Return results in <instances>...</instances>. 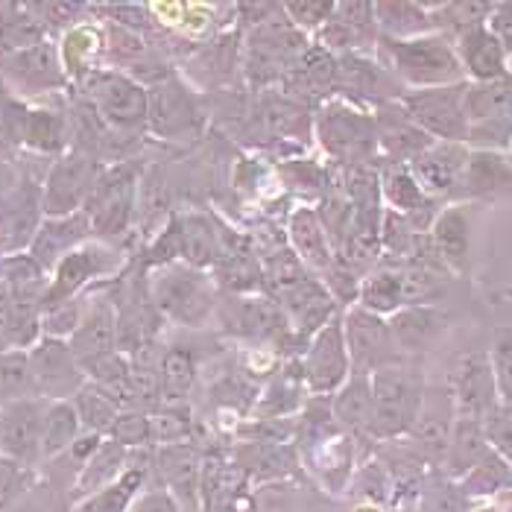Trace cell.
<instances>
[{
    "mask_svg": "<svg viewBox=\"0 0 512 512\" xmlns=\"http://www.w3.org/2000/svg\"><path fill=\"white\" fill-rule=\"evenodd\" d=\"M270 281L278 290L284 314L293 319L296 328L316 334L322 325L331 322L334 316L331 293L316 278L308 276V267L299 261L296 252L281 249L270 258Z\"/></svg>",
    "mask_w": 512,
    "mask_h": 512,
    "instance_id": "1",
    "label": "cell"
},
{
    "mask_svg": "<svg viewBox=\"0 0 512 512\" xmlns=\"http://www.w3.org/2000/svg\"><path fill=\"white\" fill-rule=\"evenodd\" d=\"M422 401H425V387L413 369L384 366V369L372 372L369 431L378 436H395L410 431L419 419Z\"/></svg>",
    "mask_w": 512,
    "mask_h": 512,
    "instance_id": "2",
    "label": "cell"
},
{
    "mask_svg": "<svg viewBox=\"0 0 512 512\" xmlns=\"http://www.w3.org/2000/svg\"><path fill=\"white\" fill-rule=\"evenodd\" d=\"M150 293H153V305L158 308V314L188 328L205 325L214 314V290L208 278L188 264L161 267L150 284Z\"/></svg>",
    "mask_w": 512,
    "mask_h": 512,
    "instance_id": "3",
    "label": "cell"
},
{
    "mask_svg": "<svg viewBox=\"0 0 512 512\" xmlns=\"http://www.w3.org/2000/svg\"><path fill=\"white\" fill-rule=\"evenodd\" d=\"M85 97L112 129H138L150 118V94L141 82L115 71L85 74Z\"/></svg>",
    "mask_w": 512,
    "mask_h": 512,
    "instance_id": "4",
    "label": "cell"
},
{
    "mask_svg": "<svg viewBox=\"0 0 512 512\" xmlns=\"http://www.w3.org/2000/svg\"><path fill=\"white\" fill-rule=\"evenodd\" d=\"M100 164L97 158L88 153L71 150L68 156H62L41 191V208L47 217H71L79 214V208H85V202L91 197L97 179H100Z\"/></svg>",
    "mask_w": 512,
    "mask_h": 512,
    "instance_id": "5",
    "label": "cell"
},
{
    "mask_svg": "<svg viewBox=\"0 0 512 512\" xmlns=\"http://www.w3.org/2000/svg\"><path fill=\"white\" fill-rule=\"evenodd\" d=\"M82 211L88 214L91 232L103 237L123 235L135 211V167L120 164L115 170L100 173Z\"/></svg>",
    "mask_w": 512,
    "mask_h": 512,
    "instance_id": "6",
    "label": "cell"
},
{
    "mask_svg": "<svg viewBox=\"0 0 512 512\" xmlns=\"http://www.w3.org/2000/svg\"><path fill=\"white\" fill-rule=\"evenodd\" d=\"M395 71L413 85H445L460 77V59L442 39H390Z\"/></svg>",
    "mask_w": 512,
    "mask_h": 512,
    "instance_id": "7",
    "label": "cell"
},
{
    "mask_svg": "<svg viewBox=\"0 0 512 512\" xmlns=\"http://www.w3.org/2000/svg\"><path fill=\"white\" fill-rule=\"evenodd\" d=\"M349 369H352V357L346 346V331H343V322L334 316L311 340V349L302 363L305 384L314 393H337L349 381Z\"/></svg>",
    "mask_w": 512,
    "mask_h": 512,
    "instance_id": "8",
    "label": "cell"
},
{
    "mask_svg": "<svg viewBox=\"0 0 512 512\" xmlns=\"http://www.w3.org/2000/svg\"><path fill=\"white\" fill-rule=\"evenodd\" d=\"M346 346L355 366V375H372L384 366H393L395 340L390 325L366 308H352L343 322Z\"/></svg>",
    "mask_w": 512,
    "mask_h": 512,
    "instance_id": "9",
    "label": "cell"
},
{
    "mask_svg": "<svg viewBox=\"0 0 512 512\" xmlns=\"http://www.w3.org/2000/svg\"><path fill=\"white\" fill-rule=\"evenodd\" d=\"M30 369L36 381V393L65 401L68 395H77L85 387V372L71 352V343L44 337L30 352Z\"/></svg>",
    "mask_w": 512,
    "mask_h": 512,
    "instance_id": "10",
    "label": "cell"
},
{
    "mask_svg": "<svg viewBox=\"0 0 512 512\" xmlns=\"http://www.w3.org/2000/svg\"><path fill=\"white\" fill-rule=\"evenodd\" d=\"M44 413L39 398H18L0 407V451L12 463H30L41 454Z\"/></svg>",
    "mask_w": 512,
    "mask_h": 512,
    "instance_id": "11",
    "label": "cell"
},
{
    "mask_svg": "<svg viewBox=\"0 0 512 512\" xmlns=\"http://www.w3.org/2000/svg\"><path fill=\"white\" fill-rule=\"evenodd\" d=\"M0 74L9 79L18 91H24V94H41V91L65 85L59 53L47 41L21 47L15 53H3Z\"/></svg>",
    "mask_w": 512,
    "mask_h": 512,
    "instance_id": "12",
    "label": "cell"
},
{
    "mask_svg": "<svg viewBox=\"0 0 512 512\" xmlns=\"http://www.w3.org/2000/svg\"><path fill=\"white\" fill-rule=\"evenodd\" d=\"M451 393L460 419L480 422L495 410V372H492V360L486 355H463L454 366V378H451Z\"/></svg>",
    "mask_w": 512,
    "mask_h": 512,
    "instance_id": "13",
    "label": "cell"
},
{
    "mask_svg": "<svg viewBox=\"0 0 512 512\" xmlns=\"http://www.w3.org/2000/svg\"><path fill=\"white\" fill-rule=\"evenodd\" d=\"M404 106H407V118L419 123L425 132H434L448 141H460L469 135L463 97L457 94V88H431L413 94L404 100Z\"/></svg>",
    "mask_w": 512,
    "mask_h": 512,
    "instance_id": "14",
    "label": "cell"
},
{
    "mask_svg": "<svg viewBox=\"0 0 512 512\" xmlns=\"http://www.w3.org/2000/svg\"><path fill=\"white\" fill-rule=\"evenodd\" d=\"M118 264L112 249L103 246H82L68 252L59 264H56V278L53 284L44 290V308H56L62 302H71V296L77 293L82 284H88L94 276L112 273Z\"/></svg>",
    "mask_w": 512,
    "mask_h": 512,
    "instance_id": "15",
    "label": "cell"
},
{
    "mask_svg": "<svg viewBox=\"0 0 512 512\" xmlns=\"http://www.w3.org/2000/svg\"><path fill=\"white\" fill-rule=\"evenodd\" d=\"M150 94V129L161 135V138H176V135H185L191 129H197V103L191 97V91L176 82V79H164L158 82Z\"/></svg>",
    "mask_w": 512,
    "mask_h": 512,
    "instance_id": "16",
    "label": "cell"
},
{
    "mask_svg": "<svg viewBox=\"0 0 512 512\" xmlns=\"http://www.w3.org/2000/svg\"><path fill=\"white\" fill-rule=\"evenodd\" d=\"M220 319L232 334L249 340H270L284 328L281 308L261 296H232L220 308Z\"/></svg>",
    "mask_w": 512,
    "mask_h": 512,
    "instance_id": "17",
    "label": "cell"
},
{
    "mask_svg": "<svg viewBox=\"0 0 512 512\" xmlns=\"http://www.w3.org/2000/svg\"><path fill=\"white\" fill-rule=\"evenodd\" d=\"M41 194L36 185L24 182L9 197L0 202V246L3 249H21L39 235Z\"/></svg>",
    "mask_w": 512,
    "mask_h": 512,
    "instance_id": "18",
    "label": "cell"
},
{
    "mask_svg": "<svg viewBox=\"0 0 512 512\" xmlns=\"http://www.w3.org/2000/svg\"><path fill=\"white\" fill-rule=\"evenodd\" d=\"M71 352L82 363L94 357L118 352V308L109 299H100L91 305V311L82 316L79 328L71 337Z\"/></svg>",
    "mask_w": 512,
    "mask_h": 512,
    "instance_id": "19",
    "label": "cell"
},
{
    "mask_svg": "<svg viewBox=\"0 0 512 512\" xmlns=\"http://www.w3.org/2000/svg\"><path fill=\"white\" fill-rule=\"evenodd\" d=\"M319 132L334 156L352 158V164H360V158L372 147V123L349 109H328L322 115Z\"/></svg>",
    "mask_w": 512,
    "mask_h": 512,
    "instance_id": "20",
    "label": "cell"
},
{
    "mask_svg": "<svg viewBox=\"0 0 512 512\" xmlns=\"http://www.w3.org/2000/svg\"><path fill=\"white\" fill-rule=\"evenodd\" d=\"M290 240L305 267H314L319 273H334V255H331V237L322 226V217L311 208H299L290 217Z\"/></svg>",
    "mask_w": 512,
    "mask_h": 512,
    "instance_id": "21",
    "label": "cell"
},
{
    "mask_svg": "<svg viewBox=\"0 0 512 512\" xmlns=\"http://www.w3.org/2000/svg\"><path fill=\"white\" fill-rule=\"evenodd\" d=\"M88 232H91V223L85 211L71 214V217H50L39 229V235L33 237V258L47 270L59 264L68 252H74V246Z\"/></svg>",
    "mask_w": 512,
    "mask_h": 512,
    "instance_id": "22",
    "label": "cell"
},
{
    "mask_svg": "<svg viewBox=\"0 0 512 512\" xmlns=\"http://www.w3.org/2000/svg\"><path fill=\"white\" fill-rule=\"evenodd\" d=\"M44 267L33 255H9L0 261V302L36 305L44 302Z\"/></svg>",
    "mask_w": 512,
    "mask_h": 512,
    "instance_id": "23",
    "label": "cell"
},
{
    "mask_svg": "<svg viewBox=\"0 0 512 512\" xmlns=\"http://www.w3.org/2000/svg\"><path fill=\"white\" fill-rule=\"evenodd\" d=\"M466 167V153L457 144H442V147H428L422 153H416L413 161V179L419 182V188L425 191H448L457 185L460 173Z\"/></svg>",
    "mask_w": 512,
    "mask_h": 512,
    "instance_id": "24",
    "label": "cell"
},
{
    "mask_svg": "<svg viewBox=\"0 0 512 512\" xmlns=\"http://www.w3.org/2000/svg\"><path fill=\"white\" fill-rule=\"evenodd\" d=\"M302 47V36L287 24V21H267L255 36H252V68L278 71L293 62V56Z\"/></svg>",
    "mask_w": 512,
    "mask_h": 512,
    "instance_id": "25",
    "label": "cell"
},
{
    "mask_svg": "<svg viewBox=\"0 0 512 512\" xmlns=\"http://www.w3.org/2000/svg\"><path fill=\"white\" fill-rule=\"evenodd\" d=\"M393 331L395 349L404 352H425L442 331V316L428 305H416V308H404L393 316L390 322Z\"/></svg>",
    "mask_w": 512,
    "mask_h": 512,
    "instance_id": "26",
    "label": "cell"
},
{
    "mask_svg": "<svg viewBox=\"0 0 512 512\" xmlns=\"http://www.w3.org/2000/svg\"><path fill=\"white\" fill-rule=\"evenodd\" d=\"M460 56L466 68L483 82H495L504 77V47L486 27H469L460 39Z\"/></svg>",
    "mask_w": 512,
    "mask_h": 512,
    "instance_id": "27",
    "label": "cell"
},
{
    "mask_svg": "<svg viewBox=\"0 0 512 512\" xmlns=\"http://www.w3.org/2000/svg\"><path fill=\"white\" fill-rule=\"evenodd\" d=\"M158 393L170 401H179L191 393L194 381H197L199 360L194 349L188 346H170L161 360H158Z\"/></svg>",
    "mask_w": 512,
    "mask_h": 512,
    "instance_id": "28",
    "label": "cell"
},
{
    "mask_svg": "<svg viewBox=\"0 0 512 512\" xmlns=\"http://www.w3.org/2000/svg\"><path fill=\"white\" fill-rule=\"evenodd\" d=\"M436 252L442 255V261L454 270H466L469 261V220L463 211L451 208L445 211L434 226Z\"/></svg>",
    "mask_w": 512,
    "mask_h": 512,
    "instance_id": "29",
    "label": "cell"
},
{
    "mask_svg": "<svg viewBox=\"0 0 512 512\" xmlns=\"http://www.w3.org/2000/svg\"><path fill=\"white\" fill-rule=\"evenodd\" d=\"M463 109L466 118L474 120H504L512 115V82L510 79H495L483 82L472 91L463 94Z\"/></svg>",
    "mask_w": 512,
    "mask_h": 512,
    "instance_id": "30",
    "label": "cell"
},
{
    "mask_svg": "<svg viewBox=\"0 0 512 512\" xmlns=\"http://www.w3.org/2000/svg\"><path fill=\"white\" fill-rule=\"evenodd\" d=\"M79 416L77 407L68 401H53L44 413V431H41V454L53 457L77 442Z\"/></svg>",
    "mask_w": 512,
    "mask_h": 512,
    "instance_id": "31",
    "label": "cell"
},
{
    "mask_svg": "<svg viewBox=\"0 0 512 512\" xmlns=\"http://www.w3.org/2000/svg\"><path fill=\"white\" fill-rule=\"evenodd\" d=\"M74 407H77L79 422L94 436H100L103 431H112L120 416L118 401L106 393V390H100L97 384H85L77 393Z\"/></svg>",
    "mask_w": 512,
    "mask_h": 512,
    "instance_id": "32",
    "label": "cell"
},
{
    "mask_svg": "<svg viewBox=\"0 0 512 512\" xmlns=\"http://www.w3.org/2000/svg\"><path fill=\"white\" fill-rule=\"evenodd\" d=\"M334 413L346 425L369 428V419H372V375H352L337 390Z\"/></svg>",
    "mask_w": 512,
    "mask_h": 512,
    "instance_id": "33",
    "label": "cell"
},
{
    "mask_svg": "<svg viewBox=\"0 0 512 512\" xmlns=\"http://www.w3.org/2000/svg\"><path fill=\"white\" fill-rule=\"evenodd\" d=\"M360 308L372 314H395L404 308V273H378L360 284Z\"/></svg>",
    "mask_w": 512,
    "mask_h": 512,
    "instance_id": "34",
    "label": "cell"
},
{
    "mask_svg": "<svg viewBox=\"0 0 512 512\" xmlns=\"http://www.w3.org/2000/svg\"><path fill=\"white\" fill-rule=\"evenodd\" d=\"M182 223V258L191 264V267H208L217 261V232L211 226V220L205 217H185L179 220Z\"/></svg>",
    "mask_w": 512,
    "mask_h": 512,
    "instance_id": "35",
    "label": "cell"
},
{
    "mask_svg": "<svg viewBox=\"0 0 512 512\" xmlns=\"http://www.w3.org/2000/svg\"><path fill=\"white\" fill-rule=\"evenodd\" d=\"M21 144H30L33 150H41V153L62 150L65 147V118L56 112H44V109H27Z\"/></svg>",
    "mask_w": 512,
    "mask_h": 512,
    "instance_id": "36",
    "label": "cell"
},
{
    "mask_svg": "<svg viewBox=\"0 0 512 512\" xmlns=\"http://www.w3.org/2000/svg\"><path fill=\"white\" fill-rule=\"evenodd\" d=\"M36 395V381L30 369L27 352H3L0 355V398L3 401H18Z\"/></svg>",
    "mask_w": 512,
    "mask_h": 512,
    "instance_id": "37",
    "label": "cell"
},
{
    "mask_svg": "<svg viewBox=\"0 0 512 512\" xmlns=\"http://www.w3.org/2000/svg\"><path fill=\"white\" fill-rule=\"evenodd\" d=\"M141 483H144V472L141 469H129V472L120 474V480L109 483L103 492L91 495L77 512H126L129 501L135 498Z\"/></svg>",
    "mask_w": 512,
    "mask_h": 512,
    "instance_id": "38",
    "label": "cell"
},
{
    "mask_svg": "<svg viewBox=\"0 0 512 512\" xmlns=\"http://www.w3.org/2000/svg\"><path fill=\"white\" fill-rule=\"evenodd\" d=\"M416 431V442L431 454V457H442L451 448V422H448V410L445 407H425L419 410V419L413 425Z\"/></svg>",
    "mask_w": 512,
    "mask_h": 512,
    "instance_id": "39",
    "label": "cell"
},
{
    "mask_svg": "<svg viewBox=\"0 0 512 512\" xmlns=\"http://www.w3.org/2000/svg\"><path fill=\"white\" fill-rule=\"evenodd\" d=\"M372 12H375V21L390 36H401V39L428 27V15L413 3H378L372 6Z\"/></svg>",
    "mask_w": 512,
    "mask_h": 512,
    "instance_id": "40",
    "label": "cell"
},
{
    "mask_svg": "<svg viewBox=\"0 0 512 512\" xmlns=\"http://www.w3.org/2000/svg\"><path fill=\"white\" fill-rule=\"evenodd\" d=\"M512 170L510 164L495 153H477L469 158V185L477 191H492L501 185H510Z\"/></svg>",
    "mask_w": 512,
    "mask_h": 512,
    "instance_id": "41",
    "label": "cell"
},
{
    "mask_svg": "<svg viewBox=\"0 0 512 512\" xmlns=\"http://www.w3.org/2000/svg\"><path fill=\"white\" fill-rule=\"evenodd\" d=\"M480 457H483V431H480V422L460 419L457 422V434L451 439V463H454V469L477 466Z\"/></svg>",
    "mask_w": 512,
    "mask_h": 512,
    "instance_id": "42",
    "label": "cell"
},
{
    "mask_svg": "<svg viewBox=\"0 0 512 512\" xmlns=\"http://www.w3.org/2000/svg\"><path fill=\"white\" fill-rule=\"evenodd\" d=\"M120 463H123V445H120V442H103V445L91 454V460L85 463L82 477H79V489H88V486L94 489L97 483L115 477Z\"/></svg>",
    "mask_w": 512,
    "mask_h": 512,
    "instance_id": "43",
    "label": "cell"
},
{
    "mask_svg": "<svg viewBox=\"0 0 512 512\" xmlns=\"http://www.w3.org/2000/svg\"><path fill=\"white\" fill-rule=\"evenodd\" d=\"M161 463V472L164 477L176 486V489H188L191 486V477H194V466H197V457L191 448L185 445H167L158 457Z\"/></svg>",
    "mask_w": 512,
    "mask_h": 512,
    "instance_id": "44",
    "label": "cell"
},
{
    "mask_svg": "<svg viewBox=\"0 0 512 512\" xmlns=\"http://www.w3.org/2000/svg\"><path fill=\"white\" fill-rule=\"evenodd\" d=\"M284 12L290 15V21L302 30H316L322 24H328L337 12V3L328 0H299V3H284Z\"/></svg>",
    "mask_w": 512,
    "mask_h": 512,
    "instance_id": "45",
    "label": "cell"
},
{
    "mask_svg": "<svg viewBox=\"0 0 512 512\" xmlns=\"http://www.w3.org/2000/svg\"><path fill=\"white\" fill-rule=\"evenodd\" d=\"M387 199L398 211H416L422 205V188L407 170H395L387 179Z\"/></svg>",
    "mask_w": 512,
    "mask_h": 512,
    "instance_id": "46",
    "label": "cell"
},
{
    "mask_svg": "<svg viewBox=\"0 0 512 512\" xmlns=\"http://www.w3.org/2000/svg\"><path fill=\"white\" fill-rule=\"evenodd\" d=\"M492 372H495V384L498 393L504 395L512 404V331H501L492 349Z\"/></svg>",
    "mask_w": 512,
    "mask_h": 512,
    "instance_id": "47",
    "label": "cell"
},
{
    "mask_svg": "<svg viewBox=\"0 0 512 512\" xmlns=\"http://www.w3.org/2000/svg\"><path fill=\"white\" fill-rule=\"evenodd\" d=\"M112 436L120 445H138L144 439H150L153 431H150V419L141 416V413H120L115 428H112Z\"/></svg>",
    "mask_w": 512,
    "mask_h": 512,
    "instance_id": "48",
    "label": "cell"
},
{
    "mask_svg": "<svg viewBox=\"0 0 512 512\" xmlns=\"http://www.w3.org/2000/svg\"><path fill=\"white\" fill-rule=\"evenodd\" d=\"M50 314H47V319H44V331H47V337H56V340H62L65 334H71L74 337V331L79 328V322H82V316H79V311L71 305H56V308H47Z\"/></svg>",
    "mask_w": 512,
    "mask_h": 512,
    "instance_id": "49",
    "label": "cell"
},
{
    "mask_svg": "<svg viewBox=\"0 0 512 512\" xmlns=\"http://www.w3.org/2000/svg\"><path fill=\"white\" fill-rule=\"evenodd\" d=\"M486 436H489L507 457H512V407L492 410V413L486 416Z\"/></svg>",
    "mask_w": 512,
    "mask_h": 512,
    "instance_id": "50",
    "label": "cell"
},
{
    "mask_svg": "<svg viewBox=\"0 0 512 512\" xmlns=\"http://www.w3.org/2000/svg\"><path fill=\"white\" fill-rule=\"evenodd\" d=\"M489 33L501 41L504 50H512V3H501V6L492 9Z\"/></svg>",
    "mask_w": 512,
    "mask_h": 512,
    "instance_id": "51",
    "label": "cell"
},
{
    "mask_svg": "<svg viewBox=\"0 0 512 512\" xmlns=\"http://www.w3.org/2000/svg\"><path fill=\"white\" fill-rule=\"evenodd\" d=\"M132 512H179V510H176V501H173L167 492H150L147 498H141V501L135 504V510Z\"/></svg>",
    "mask_w": 512,
    "mask_h": 512,
    "instance_id": "52",
    "label": "cell"
},
{
    "mask_svg": "<svg viewBox=\"0 0 512 512\" xmlns=\"http://www.w3.org/2000/svg\"><path fill=\"white\" fill-rule=\"evenodd\" d=\"M431 512H463V501L451 492H442L434 501V510Z\"/></svg>",
    "mask_w": 512,
    "mask_h": 512,
    "instance_id": "53",
    "label": "cell"
}]
</instances>
